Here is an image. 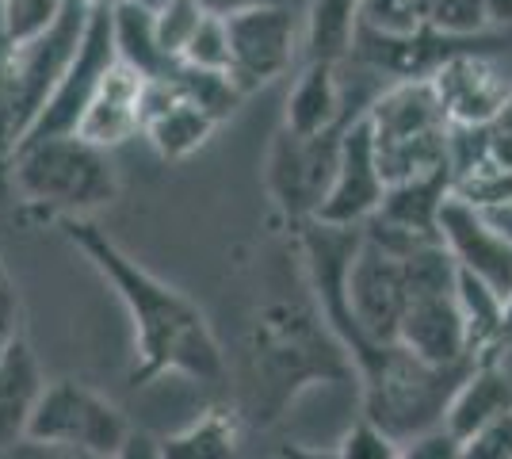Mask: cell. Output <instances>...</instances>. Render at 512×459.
<instances>
[{
    "instance_id": "6da1fadb",
    "label": "cell",
    "mask_w": 512,
    "mask_h": 459,
    "mask_svg": "<svg viewBox=\"0 0 512 459\" xmlns=\"http://www.w3.org/2000/svg\"><path fill=\"white\" fill-rule=\"evenodd\" d=\"M58 230L85 253V261L111 284L127 310L134 329V372H130L134 387H150L161 375H184L207 387L226 379L222 345L207 314L184 291L146 272L92 219H65L58 222Z\"/></svg>"
},
{
    "instance_id": "7a4b0ae2",
    "label": "cell",
    "mask_w": 512,
    "mask_h": 459,
    "mask_svg": "<svg viewBox=\"0 0 512 459\" xmlns=\"http://www.w3.org/2000/svg\"><path fill=\"white\" fill-rule=\"evenodd\" d=\"M356 364L333 326L325 322L314 291L302 276L299 291L268 295L245 341L241 421L272 425L310 383H344Z\"/></svg>"
},
{
    "instance_id": "3957f363",
    "label": "cell",
    "mask_w": 512,
    "mask_h": 459,
    "mask_svg": "<svg viewBox=\"0 0 512 459\" xmlns=\"http://www.w3.org/2000/svg\"><path fill=\"white\" fill-rule=\"evenodd\" d=\"M363 383V417L386 429L398 444L444 429V417L470 364H428L398 341H360L348 349Z\"/></svg>"
},
{
    "instance_id": "277c9868",
    "label": "cell",
    "mask_w": 512,
    "mask_h": 459,
    "mask_svg": "<svg viewBox=\"0 0 512 459\" xmlns=\"http://www.w3.org/2000/svg\"><path fill=\"white\" fill-rule=\"evenodd\" d=\"M12 188L27 211L54 226L65 219H92L119 199V173L111 153L81 134L27 138L12 157Z\"/></svg>"
},
{
    "instance_id": "5b68a950",
    "label": "cell",
    "mask_w": 512,
    "mask_h": 459,
    "mask_svg": "<svg viewBox=\"0 0 512 459\" xmlns=\"http://www.w3.org/2000/svg\"><path fill=\"white\" fill-rule=\"evenodd\" d=\"M386 184L451 173V127L432 81H394L363 111Z\"/></svg>"
},
{
    "instance_id": "8992f818",
    "label": "cell",
    "mask_w": 512,
    "mask_h": 459,
    "mask_svg": "<svg viewBox=\"0 0 512 459\" xmlns=\"http://www.w3.org/2000/svg\"><path fill=\"white\" fill-rule=\"evenodd\" d=\"M130 421L115 402H107L104 394L77 383V379H54L46 383L43 398L31 417V433L35 440H54V444H73L88 448L96 456L115 459L130 440Z\"/></svg>"
},
{
    "instance_id": "52a82bcc",
    "label": "cell",
    "mask_w": 512,
    "mask_h": 459,
    "mask_svg": "<svg viewBox=\"0 0 512 459\" xmlns=\"http://www.w3.org/2000/svg\"><path fill=\"white\" fill-rule=\"evenodd\" d=\"M344 127L325 134H310L302 138L295 131L276 134L272 153H268V188L276 207L291 222L318 219L321 203L329 196V184L337 173V157H341Z\"/></svg>"
},
{
    "instance_id": "ba28073f",
    "label": "cell",
    "mask_w": 512,
    "mask_h": 459,
    "mask_svg": "<svg viewBox=\"0 0 512 459\" xmlns=\"http://www.w3.org/2000/svg\"><path fill=\"white\" fill-rule=\"evenodd\" d=\"M88 20H92V4L73 0L65 8V16L46 35H39L35 43L12 46V85H16V108H20V127L23 138L35 127V119L43 115L50 104V96L58 92L62 77L69 73L77 50L85 43Z\"/></svg>"
},
{
    "instance_id": "9c48e42d",
    "label": "cell",
    "mask_w": 512,
    "mask_h": 459,
    "mask_svg": "<svg viewBox=\"0 0 512 459\" xmlns=\"http://www.w3.org/2000/svg\"><path fill=\"white\" fill-rule=\"evenodd\" d=\"M230 77L249 96L279 81L299 54V16L295 4H264L230 16Z\"/></svg>"
},
{
    "instance_id": "30bf717a",
    "label": "cell",
    "mask_w": 512,
    "mask_h": 459,
    "mask_svg": "<svg viewBox=\"0 0 512 459\" xmlns=\"http://www.w3.org/2000/svg\"><path fill=\"white\" fill-rule=\"evenodd\" d=\"M448 169L451 196L474 207L512 199V108L486 127H455Z\"/></svg>"
},
{
    "instance_id": "8fae6325",
    "label": "cell",
    "mask_w": 512,
    "mask_h": 459,
    "mask_svg": "<svg viewBox=\"0 0 512 459\" xmlns=\"http://www.w3.org/2000/svg\"><path fill=\"white\" fill-rule=\"evenodd\" d=\"M119 62L115 54V31H111V8H92L88 20L85 43L77 50L73 66L62 77L58 92L50 96V104L43 108V115L35 119V127L27 131V138H50V134H77L85 108L92 104L96 88L104 85L107 69ZM23 138V142H27Z\"/></svg>"
},
{
    "instance_id": "7c38bea8",
    "label": "cell",
    "mask_w": 512,
    "mask_h": 459,
    "mask_svg": "<svg viewBox=\"0 0 512 459\" xmlns=\"http://www.w3.org/2000/svg\"><path fill=\"white\" fill-rule=\"evenodd\" d=\"M440 241L463 276L493 287L505 303L512 295V241L490 222L482 207L451 196L440 211Z\"/></svg>"
},
{
    "instance_id": "4fadbf2b",
    "label": "cell",
    "mask_w": 512,
    "mask_h": 459,
    "mask_svg": "<svg viewBox=\"0 0 512 459\" xmlns=\"http://www.w3.org/2000/svg\"><path fill=\"white\" fill-rule=\"evenodd\" d=\"M386 176L375 157V142L367 131V119H352L344 127L341 157H337V173L329 184V196L321 203L318 222L329 226H363L386 199Z\"/></svg>"
},
{
    "instance_id": "5bb4252c",
    "label": "cell",
    "mask_w": 512,
    "mask_h": 459,
    "mask_svg": "<svg viewBox=\"0 0 512 459\" xmlns=\"http://www.w3.org/2000/svg\"><path fill=\"white\" fill-rule=\"evenodd\" d=\"M428 81L448 111L451 127H486L512 108L509 77L474 54H448Z\"/></svg>"
},
{
    "instance_id": "9a60e30c",
    "label": "cell",
    "mask_w": 512,
    "mask_h": 459,
    "mask_svg": "<svg viewBox=\"0 0 512 459\" xmlns=\"http://www.w3.org/2000/svg\"><path fill=\"white\" fill-rule=\"evenodd\" d=\"M146 92H150V81L138 69H130L127 62H115L107 69L104 85L96 88L92 104L85 108L77 134L107 153L130 138H138L142 119H146Z\"/></svg>"
},
{
    "instance_id": "2e32d148",
    "label": "cell",
    "mask_w": 512,
    "mask_h": 459,
    "mask_svg": "<svg viewBox=\"0 0 512 459\" xmlns=\"http://www.w3.org/2000/svg\"><path fill=\"white\" fill-rule=\"evenodd\" d=\"M214 127L218 123H214L211 115L199 108L195 100H188L176 85H169V81H150L142 138L161 157H169V161L188 157V153H195L211 138Z\"/></svg>"
},
{
    "instance_id": "e0dca14e",
    "label": "cell",
    "mask_w": 512,
    "mask_h": 459,
    "mask_svg": "<svg viewBox=\"0 0 512 459\" xmlns=\"http://www.w3.org/2000/svg\"><path fill=\"white\" fill-rule=\"evenodd\" d=\"M356 115L348 111V96H344L341 66H321V62H306V69L299 73V81L287 96V131L302 134H325L348 127Z\"/></svg>"
},
{
    "instance_id": "ac0fdd59",
    "label": "cell",
    "mask_w": 512,
    "mask_h": 459,
    "mask_svg": "<svg viewBox=\"0 0 512 459\" xmlns=\"http://www.w3.org/2000/svg\"><path fill=\"white\" fill-rule=\"evenodd\" d=\"M505 414H512V375L490 356H478L451 398L444 429L455 440H463Z\"/></svg>"
},
{
    "instance_id": "d6986e66",
    "label": "cell",
    "mask_w": 512,
    "mask_h": 459,
    "mask_svg": "<svg viewBox=\"0 0 512 459\" xmlns=\"http://www.w3.org/2000/svg\"><path fill=\"white\" fill-rule=\"evenodd\" d=\"M43 391V368H39L35 352L23 337L0 364V456L12 452L31 433V417H35V406H39Z\"/></svg>"
},
{
    "instance_id": "ffe728a7",
    "label": "cell",
    "mask_w": 512,
    "mask_h": 459,
    "mask_svg": "<svg viewBox=\"0 0 512 459\" xmlns=\"http://www.w3.org/2000/svg\"><path fill=\"white\" fill-rule=\"evenodd\" d=\"M363 27V0H306L302 50L306 62L344 66Z\"/></svg>"
},
{
    "instance_id": "44dd1931",
    "label": "cell",
    "mask_w": 512,
    "mask_h": 459,
    "mask_svg": "<svg viewBox=\"0 0 512 459\" xmlns=\"http://www.w3.org/2000/svg\"><path fill=\"white\" fill-rule=\"evenodd\" d=\"M111 31H115V54H119V62L138 69L146 81H165L172 73L176 62L157 43L153 8L134 4V0H119L111 8Z\"/></svg>"
},
{
    "instance_id": "7402d4cb",
    "label": "cell",
    "mask_w": 512,
    "mask_h": 459,
    "mask_svg": "<svg viewBox=\"0 0 512 459\" xmlns=\"http://www.w3.org/2000/svg\"><path fill=\"white\" fill-rule=\"evenodd\" d=\"M237 437H241V414L207 410L157 444L161 459H237Z\"/></svg>"
},
{
    "instance_id": "603a6c76",
    "label": "cell",
    "mask_w": 512,
    "mask_h": 459,
    "mask_svg": "<svg viewBox=\"0 0 512 459\" xmlns=\"http://www.w3.org/2000/svg\"><path fill=\"white\" fill-rule=\"evenodd\" d=\"M459 306H463V322H467L470 352L478 360L505 337V299L482 280L459 272Z\"/></svg>"
},
{
    "instance_id": "cb8c5ba5",
    "label": "cell",
    "mask_w": 512,
    "mask_h": 459,
    "mask_svg": "<svg viewBox=\"0 0 512 459\" xmlns=\"http://www.w3.org/2000/svg\"><path fill=\"white\" fill-rule=\"evenodd\" d=\"M73 0H0V35L12 46L35 43L65 16Z\"/></svg>"
},
{
    "instance_id": "d4e9b609",
    "label": "cell",
    "mask_w": 512,
    "mask_h": 459,
    "mask_svg": "<svg viewBox=\"0 0 512 459\" xmlns=\"http://www.w3.org/2000/svg\"><path fill=\"white\" fill-rule=\"evenodd\" d=\"M23 142L20 108H16V85H12V46L0 35V184L12 176V157Z\"/></svg>"
},
{
    "instance_id": "484cf974",
    "label": "cell",
    "mask_w": 512,
    "mask_h": 459,
    "mask_svg": "<svg viewBox=\"0 0 512 459\" xmlns=\"http://www.w3.org/2000/svg\"><path fill=\"white\" fill-rule=\"evenodd\" d=\"M207 20V12L199 8V0H169L153 12V23H157V43L169 54L172 62H180V54L188 50L192 35L199 31V23Z\"/></svg>"
},
{
    "instance_id": "4316f807",
    "label": "cell",
    "mask_w": 512,
    "mask_h": 459,
    "mask_svg": "<svg viewBox=\"0 0 512 459\" xmlns=\"http://www.w3.org/2000/svg\"><path fill=\"white\" fill-rule=\"evenodd\" d=\"M421 12H425V27L436 35H474V31H486V8L482 0H421Z\"/></svg>"
},
{
    "instance_id": "83f0119b",
    "label": "cell",
    "mask_w": 512,
    "mask_h": 459,
    "mask_svg": "<svg viewBox=\"0 0 512 459\" xmlns=\"http://www.w3.org/2000/svg\"><path fill=\"white\" fill-rule=\"evenodd\" d=\"M180 62L192 69H211V73H230V23L222 16H207L192 35Z\"/></svg>"
},
{
    "instance_id": "f1b7e54d",
    "label": "cell",
    "mask_w": 512,
    "mask_h": 459,
    "mask_svg": "<svg viewBox=\"0 0 512 459\" xmlns=\"http://www.w3.org/2000/svg\"><path fill=\"white\" fill-rule=\"evenodd\" d=\"M398 452L402 444L367 417H360L337 444V459H398Z\"/></svg>"
},
{
    "instance_id": "f546056e",
    "label": "cell",
    "mask_w": 512,
    "mask_h": 459,
    "mask_svg": "<svg viewBox=\"0 0 512 459\" xmlns=\"http://www.w3.org/2000/svg\"><path fill=\"white\" fill-rule=\"evenodd\" d=\"M455 459H512V414L482 425L478 433L459 440Z\"/></svg>"
},
{
    "instance_id": "4dcf8cb0",
    "label": "cell",
    "mask_w": 512,
    "mask_h": 459,
    "mask_svg": "<svg viewBox=\"0 0 512 459\" xmlns=\"http://www.w3.org/2000/svg\"><path fill=\"white\" fill-rule=\"evenodd\" d=\"M23 341V306H20V295H16V287L0 284V364H4V356L16 349Z\"/></svg>"
},
{
    "instance_id": "1f68e13d",
    "label": "cell",
    "mask_w": 512,
    "mask_h": 459,
    "mask_svg": "<svg viewBox=\"0 0 512 459\" xmlns=\"http://www.w3.org/2000/svg\"><path fill=\"white\" fill-rule=\"evenodd\" d=\"M0 459H107V456H96V452H88V448H73V444L23 437L12 452H4Z\"/></svg>"
},
{
    "instance_id": "d6a6232c",
    "label": "cell",
    "mask_w": 512,
    "mask_h": 459,
    "mask_svg": "<svg viewBox=\"0 0 512 459\" xmlns=\"http://www.w3.org/2000/svg\"><path fill=\"white\" fill-rule=\"evenodd\" d=\"M459 456V440L451 437L448 429H436V433H425V437L402 444L398 459H455Z\"/></svg>"
},
{
    "instance_id": "836d02e7",
    "label": "cell",
    "mask_w": 512,
    "mask_h": 459,
    "mask_svg": "<svg viewBox=\"0 0 512 459\" xmlns=\"http://www.w3.org/2000/svg\"><path fill=\"white\" fill-rule=\"evenodd\" d=\"M264 4H287V0H199V8H203L207 16H222V20L241 16V12H249V8H264Z\"/></svg>"
},
{
    "instance_id": "e575fe53",
    "label": "cell",
    "mask_w": 512,
    "mask_h": 459,
    "mask_svg": "<svg viewBox=\"0 0 512 459\" xmlns=\"http://www.w3.org/2000/svg\"><path fill=\"white\" fill-rule=\"evenodd\" d=\"M115 459H161V444L146 433H130V440L123 444V452Z\"/></svg>"
},
{
    "instance_id": "d590c367",
    "label": "cell",
    "mask_w": 512,
    "mask_h": 459,
    "mask_svg": "<svg viewBox=\"0 0 512 459\" xmlns=\"http://www.w3.org/2000/svg\"><path fill=\"white\" fill-rule=\"evenodd\" d=\"M490 27H512V0H482Z\"/></svg>"
},
{
    "instance_id": "8d00e7d4",
    "label": "cell",
    "mask_w": 512,
    "mask_h": 459,
    "mask_svg": "<svg viewBox=\"0 0 512 459\" xmlns=\"http://www.w3.org/2000/svg\"><path fill=\"white\" fill-rule=\"evenodd\" d=\"M486 215H490V222L505 234V238L512 241V199H505V203H497V207H482Z\"/></svg>"
},
{
    "instance_id": "74e56055",
    "label": "cell",
    "mask_w": 512,
    "mask_h": 459,
    "mask_svg": "<svg viewBox=\"0 0 512 459\" xmlns=\"http://www.w3.org/2000/svg\"><path fill=\"white\" fill-rule=\"evenodd\" d=\"M276 459H337V452H318V448H283Z\"/></svg>"
},
{
    "instance_id": "f35d334b",
    "label": "cell",
    "mask_w": 512,
    "mask_h": 459,
    "mask_svg": "<svg viewBox=\"0 0 512 459\" xmlns=\"http://www.w3.org/2000/svg\"><path fill=\"white\" fill-rule=\"evenodd\" d=\"M505 337H512V295L509 303H505Z\"/></svg>"
},
{
    "instance_id": "ab89813d",
    "label": "cell",
    "mask_w": 512,
    "mask_h": 459,
    "mask_svg": "<svg viewBox=\"0 0 512 459\" xmlns=\"http://www.w3.org/2000/svg\"><path fill=\"white\" fill-rule=\"evenodd\" d=\"M85 4H92V8H115L119 0H85Z\"/></svg>"
},
{
    "instance_id": "60d3db41",
    "label": "cell",
    "mask_w": 512,
    "mask_h": 459,
    "mask_svg": "<svg viewBox=\"0 0 512 459\" xmlns=\"http://www.w3.org/2000/svg\"><path fill=\"white\" fill-rule=\"evenodd\" d=\"M134 4H146V8H153V12H157V8H161V4H169V0H134Z\"/></svg>"
},
{
    "instance_id": "b9f144b4",
    "label": "cell",
    "mask_w": 512,
    "mask_h": 459,
    "mask_svg": "<svg viewBox=\"0 0 512 459\" xmlns=\"http://www.w3.org/2000/svg\"><path fill=\"white\" fill-rule=\"evenodd\" d=\"M4 280H8V276H4V268H0V284H4Z\"/></svg>"
}]
</instances>
